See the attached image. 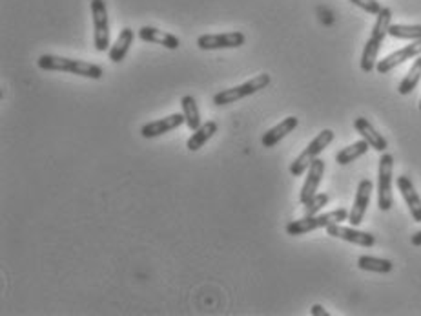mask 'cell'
Masks as SVG:
<instances>
[{"mask_svg":"<svg viewBox=\"0 0 421 316\" xmlns=\"http://www.w3.org/2000/svg\"><path fill=\"white\" fill-rule=\"evenodd\" d=\"M37 66L44 71H62V73H73L86 79H100L104 70L99 64L88 63V61H77V58L61 57V55L46 53L41 55L37 61Z\"/></svg>","mask_w":421,"mask_h":316,"instance_id":"6da1fadb","label":"cell"},{"mask_svg":"<svg viewBox=\"0 0 421 316\" xmlns=\"http://www.w3.org/2000/svg\"><path fill=\"white\" fill-rule=\"evenodd\" d=\"M376 22H374V28H372L370 39L367 41L363 48V55H361L360 66L365 73H370L374 71L378 64V55H380L381 44H383L385 37L388 35V28L393 24V11L390 8H383L376 15Z\"/></svg>","mask_w":421,"mask_h":316,"instance_id":"7a4b0ae2","label":"cell"},{"mask_svg":"<svg viewBox=\"0 0 421 316\" xmlns=\"http://www.w3.org/2000/svg\"><path fill=\"white\" fill-rule=\"evenodd\" d=\"M348 210L347 208H336L326 214H316V216H305L298 221H290L286 225V234L289 236H303V234L314 233L318 229H326L331 225L343 223V221H348Z\"/></svg>","mask_w":421,"mask_h":316,"instance_id":"3957f363","label":"cell"},{"mask_svg":"<svg viewBox=\"0 0 421 316\" xmlns=\"http://www.w3.org/2000/svg\"><path fill=\"white\" fill-rule=\"evenodd\" d=\"M270 75L269 73H259L256 75L254 79L246 81V83L239 84V86L228 88V90H221L214 96V104L215 106H227V104H234L237 101L244 99V97H250L254 93H257L259 90H264V88L270 84Z\"/></svg>","mask_w":421,"mask_h":316,"instance_id":"277c9868","label":"cell"},{"mask_svg":"<svg viewBox=\"0 0 421 316\" xmlns=\"http://www.w3.org/2000/svg\"><path fill=\"white\" fill-rule=\"evenodd\" d=\"M332 141H334V132H332L331 128H326V130H323V132H319L318 136H316V138L308 143V146L303 150L301 154L296 158V161L290 165V174L298 175V178L299 175L305 174V172L308 170L310 165H312V161H314V159H318L319 154H321L323 150L331 145Z\"/></svg>","mask_w":421,"mask_h":316,"instance_id":"5b68a950","label":"cell"},{"mask_svg":"<svg viewBox=\"0 0 421 316\" xmlns=\"http://www.w3.org/2000/svg\"><path fill=\"white\" fill-rule=\"evenodd\" d=\"M393 170L394 158L388 152H381L380 170H378V207L387 213L394 205L393 200Z\"/></svg>","mask_w":421,"mask_h":316,"instance_id":"8992f818","label":"cell"},{"mask_svg":"<svg viewBox=\"0 0 421 316\" xmlns=\"http://www.w3.org/2000/svg\"><path fill=\"white\" fill-rule=\"evenodd\" d=\"M91 17H93V44L97 51H108L110 46V19L104 0H91Z\"/></svg>","mask_w":421,"mask_h":316,"instance_id":"52a82bcc","label":"cell"},{"mask_svg":"<svg viewBox=\"0 0 421 316\" xmlns=\"http://www.w3.org/2000/svg\"><path fill=\"white\" fill-rule=\"evenodd\" d=\"M246 37L241 31H227V34H208L197 39V46L204 51L210 50H234L243 46Z\"/></svg>","mask_w":421,"mask_h":316,"instance_id":"ba28073f","label":"cell"},{"mask_svg":"<svg viewBox=\"0 0 421 316\" xmlns=\"http://www.w3.org/2000/svg\"><path fill=\"white\" fill-rule=\"evenodd\" d=\"M420 55H421V39H417V41H414L412 44H409V46H405L401 48V50L393 51L390 55H387L383 61H378L376 70L378 73L387 75L388 71H393L394 68H397L400 64L407 63V61H410V58L420 57Z\"/></svg>","mask_w":421,"mask_h":316,"instance_id":"9c48e42d","label":"cell"},{"mask_svg":"<svg viewBox=\"0 0 421 316\" xmlns=\"http://www.w3.org/2000/svg\"><path fill=\"white\" fill-rule=\"evenodd\" d=\"M372 190H374V185H372L370 179H361L360 185H358V190H355L354 205H352V210L350 214H348V223H350L352 227H360V225L363 223L368 203H370Z\"/></svg>","mask_w":421,"mask_h":316,"instance_id":"30bf717a","label":"cell"},{"mask_svg":"<svg viewBox=\"0 0 421 316\" xmlns=\"http://www.w3.org/2000/svg\"><path fill=\"white\" fill-rule=\"evenodd\" d=\"M326 234L332 238H339V240H345L348 243H354V245L365 247V249H370L376 243V238L372 236L370 233H363V230H358L355 227H343L341 223L331 225L326 227Z\"/></svg>","mask_w":421,"mask_h":316,"instance_id":"8fae6325","label":"cell"},{"mask_svg":"<svg viewBox=\"0 0 421 316\" xmlns=\"http://www.w3.org/2000/svg\"><path fill=\"white\" fill-rule=\"evenodd\" d=\"M186 125V119L182 113H172V116H166L157 121L146 123L142 128H140V136L145 139H153L159 138V136H165V133L172 132V130L179 128V126Z\"/></svg>","mask_w":421,"mask_h":316,"instance_id":"7c38bea8","label":"cell"},{"mask_svg":"<svg viewBox=\"0 0 421 316\" xmlns=\"http://www.w3.org/2000/svg\"><path fill=\"white\" fill-rule=\"evenodd\" d=\"M306 172H308V174H306L305 185H303L301 188V194H299V203L301 205H305L306 201H310L316 194H318V188L319 185H321L323 174H325V161L319 158L314 159Z\"/></svg>","mask_w":421,"mask_h":316,"instance_id":"4fadbf2b","label":"cell"},{"mask_svg":"<svg viewBox=\"0 0 421 316\" xmlns=\"http://www.w3.org/2000/svg\"><path fill=\"white\" fill-rule=\"evenodd\" d=\"M396 185L397 190L401 192V198H403L405 205L409 207L412 220L421 223V198L416 192V188H414L412 181H410L407 175H400V178L396 179Z\"/></svg>","mask_w":421,"mask_h":316,"instance_id":"5bb4252c","label":"cell"},{"mask_svg":"<svg viewBox=\"0 0 421 316\" xmlns=\"http://www.w3.org/2000/svg\"><path fill=\"white\" fill-rule=\"evenodd\" d=\"M298 125H299L298 117H293V116L286 117V119H283L279 125H276L274 128H270L269 132L264 133L263 139H261V143H263L264 148H274L277 143L283 141V139H285L289 133H292L293 130L298 128Z\"/></svg>","mask_w":421,"mask_h":316,"instance_id":"9a60e30c","label":"cell"},{"mask_svg":"<svg viewBox=\"0 0 421 316\" xmlns=\"http://www.w3.org/2000/svg\"><path fill=\"white\" fill-rule=\"evenodd\" d=\"M354 128L358 130V133H360L361 138L370 145V148H374L376 152H387L388 148L387 139H385L383 136H381V133L370 125L368 119H365V117H358V119L354 121Z\"/></svg>","mask_w":421,"mask_h":316,"instance_id":"2e32d148","label":"cell"},{"mask_svg":"<svg viewBox=\"0 0 421 316\" xmlns=\"http://www.w3.org/2000/svg\"><path fill=\"white\" fill-rule=\"evenodd\" d=\"M139 39L145 42H152V44H159V46H165L168 50H177L181 46V41L175 35L168 34V31H161L157 28H152V26H145V28L139 29Z\"/></svg>","mask_w":421,"mask_h":316,"instance_id":"e0dca14e","label":"cell"},{"mask_svg":"<svg viewBox=\"0 0 421 316\" xmlns=\"http://www.w3.org/2000/svg\"><path fill=\"white\" fill-rule=\"evenodd\" d=\"M133 41H135V31H133L132 28L120 29L119 37H117V41L113 42V46H110V51H108V55H110V61L115 64L123 63L124 57L128 55L130 46L133 44Z\"/></svg>","mask_w":421,"mask_h":316,"instance_id":"ac0fdd59","label":"cell"},{"mask_svg":"<svg viewBox=\"0 0 421 316\" xmlns=\"http://www.w3.org/2000/svg\"><path fill=\"white\" fill-rule=\"evenodd\" d=\"M217 128H219V126H217V123L215 121L202 123V125L190 136V139H188V143H186V148L190 150V152H197V150H201L202 146L207 145V143L214 138L215 133H217Z\"/></svg>","mask_w":421,"mask_h":316,"instance_id":"d6986e66","label":"cell"},{"mask_svg":"<svg viewBox=\"0 0 421 316\" xmlns=\"http://www.w3.org/2000/svg\"><path fill=\"white\" fill-rule=\"evenodd\" d=\"M368 150H370V145L361 138L360 141L352 143V145L347 146V148L339 150L338 154H336V161H338L339 165H350V163H354L355 159H360L361 156L367 154Z\"/></svg>","mask_w":421,"mask_h":316,"instance_id":"ffe728a7","label":"cell"},{"mask_svg":"<svg viewBox=\"0 0 421 316\" xmlns=\"http://www.w3.org/2000/svg\"><path fill=\"white\" fill-rule=\"evenodd\" d=\"M181 110H182V116H184V119H186V126H188L192 132H195V130L202 125L201 113H199V106H197V101H195V97L194 96L182 97Z\"/></svg>","mask_w":421,"mask_h":316,"instance_id":"44dd1931","label":"cell"},{"mask_svg":"<svg viewBox=\"0 0 421 316\" xmlns=\"http://www.w3.org/2000/svg\"><path fill=\"white\" fill-rule=\"evenodd\" d=\"M420 81H421V55L420 57H416L414 64L410 66L409 73L403 77V81H401L400 86H397V92H400L401 96H409V93H412L414 90H416Z\"/></svg>","mask_w":421,"mask_h":316,"instance_id":"7402d4cb","label":"cell"},{"mask_svg":"<svg viewBox=\"0 0 421 316\" xmlns=\"http://www.w3.org/2000/svg\"><path fill=\"white\" fill-rule=\"evenodd\" d=\"M358 267L361 270H368V272H380V275H387L393 270V262L383 258H374V256H360L358 258Z\"/></svg>","mask_w":421,"mask_h":316,"instance_id":"603a6c76","label":"cell"},{"mask_svg":"<svg viewBox=\"0 0 421 316\" xmlns=\"http://www.w3.org/2000/svg\"><path fill=\"white\" fill-rule=\"evenodd\" d=\"M388 35L394 39H410V41H417V39H421V24H390Z\"/></svg>","mask_w":421,"mask_h":316,"instance_id":"cb8c5ba5","label":"cell"},{"mask_svg":"<svg viewBox=\"0 0 421 316\" xmlns=\"http://www.w3.org/2000/svg\"><path fill=\"white\" fill-rule=\"evenodd\" d=\"M328 200H331L328 194H316L312 200L305 203V216H316V214H319V210L323 207H326Z\"/></svg>","mask_w":421,"mask_h":316,"instance_id":"d4e9b609","label":"cell"},{"mask_svg":"<svg viewBox=\"0 0 421 316\" xmlns=\"http://www.w3.org/2000/svg\"><path fill=\"white\" fill-rule=\"evenodd\" d=\"M350 2L354 6H358V8L363 9V11L370 13V15H378V13L383 9L378 0H350Z\"/></svg>","mask_w":421,"mask_h":316,"instance_id":"484cf974","label":"cell"},{"mask_svg":"<svg viewBox=\"0 0 421 316\" xmlns=\"http://www.w3.org/2000/svg\"><path fill=\"white\" fill-rule=\"evenodd\" d=\"M310 315L312 316H328V312H326V309L323 307V305L316 304V305H312V309H310Z\"/></svg>","mask_w":421,"mask_h":316,"instance_id":"4316f807","label":"cell"},{"mask_svg":"<svg viewBox=\"0 0 421 316\" xmlns=\"http://www.w3.org/2000/svg\"><path fill=\"white\" fill-rule=\"evenodd\" d=\"M410 242H412L414 247H421V230H420V233L414 234L412 238H410Z\"/></svg>","mask_w":421,"mask_h":316,"instance_id":"83f0119b","label":"cell"},{"mask_svg":"<svg viewBox=\"0 0 421 316\" xmlns=\"http://www.w3.org/2000/svg\"><path fill=\"white\" fill-rule=\"evenodd\" d=\"M417 108H420V112H421V99H420V103H417Z\"/></svg>","mask_w":421,"mask_h":316,"instance_id":"f1b7e54d","label":"cell"}]
</instances>
